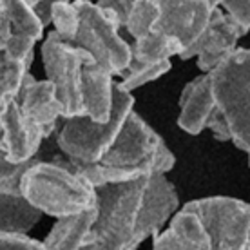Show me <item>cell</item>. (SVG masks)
<instances>
[{"label":"cell","mask_w":250,"mask_h":250,"mask_svg":"<svg viewBox=\"0 0 250 250\" xmlns=\"http://www.w3.org/2000/svg\"><path fill=\"white\" fill-rule=\"evenodd\" d=\"M20 192L40 212L57 219L76 216L96 205V188L80 176L71 162L37 158L25 170Z\"/></svg>","instance_id":"6da1fadb"},{"label":"cell","mask_w":250,"mask_h":250,"mask_svg":"<svg viewBox=\"0 0 250 250\" xmlns=\"http://www.w3.org/2000/svg\"><path fill=\"white\" fill-rule=\"evenodd\" d=\"M149 176L122 185L96 188L98 218L83 250H136L138 229Z\"/></svg>","instance_id":"7a4b0ae2"},{"label":"cell","mask_w":250,"mask_h":250,"mask_svg":"<svg viewBox=\"0 0 250 250\" xmlns=\"http://www.w3.org/2000/svg\"><path fill=\"white\" fill-rule=\"evenodd\" d=\"M134 96L122 83H114V104L111 118L96 124L89 116L63 120L57 132V145L67 160L78 163H100L118 140L127 118L134 111Z\"/></svg>","instance_id":"3957f363"},{"label":"cell","mask_w":250,"mask_h":250,"mask_svg":"<svg viewBox=\"0 0 250 250\" xmlns=\"http://www.w3.org/2000/svg\"><path fill=\"white\" fill-rule=\"evenodd\" d=\"M100 163L118 169L140 170L147 176L167 174L174 169L176 156L163 142V138L140 114L132 111L118 140Z\"/></svg>","instance_id":"277c9868"},{"label":"cell","mask_w":250,"mask_h":250,"mask_svg":"<svg viewBox=\"0 0 250 250\" xmlns=\"http://www.w3.org/2000/svg\"><path fill=\"white\" fill-rule=\"evenodd\" d=\"M212 76L216 104L230 124L232 142L250 152V49L239 47Z\"/></svg>","instance_id":"5b68a950"},{"label":"cell","mask_w":250,"mask_h":250,"mask_svg":"<svg viewBox=\"0 0 250 250\" xmlns=\"http://www.w3.org/2000/svg\"><path fill=\"white\" fill-rule=\"evenodd\" d=\"M80 11V31L75 45L85 49L109 75L124 76L132 62V49L120 35L118 19L96 2L76 0Z\"/></svg>","instance_id":"8992f818"},{"label":"cell","mask_w":250,"mask_h":250,"mask_svg":"<svg viewBox=\"0 0 250 250\" xmlns=\"http://www.w3.org/2000/svg\"><path fill=\"white\" fill-rule=\"evenodd\" d=\"M45 78L55 83L63 109V120L85 116L83 105V69L93 57L75 44L63 42L55 31H49L42 42Z\"/></svg>","instance_id":"52a82bcc"},{"label":"cell","mask_w":250,"mask_h":250,"mask_svg":"<svg viewBox=\"0 0 250 250\" xmlns=\"http://www.w3.org/2000/svg\"><path fill=\"white\" fill-rule=\"evenodd\" d=\"M201 219L212 250H247L250 245V203L229 196H210L182 205Z\"/></svg>","instance_id":"ba28073f"},{"label":"cell","mask_w":250,"mask_h":250,"mask_svg":"<svg viewBox=\"0 0 250 250\" xmlns=\"http://www.w3.org/2000/svg\"><path fill=\"white\" fill-rule=\"evenodd\" d=\"M45 27L25 0L0 4V51L2 57L33 63L35 44L44 38Z\"/></svg>","instance_id":"9c48e42d"},{"label":"cell","mask_w":250,"mask_h":250,"mask_svg":"<svg viewBox=\"0 0 250 250\" xmlns=\"http://www.w3.org/2000/svg\"><path fill=\"white\" fill-rule=\"evenodd\" d=\"M162 17L158 20L154 31L165 33L176 38L183 47V53L188 51L210 24L214 9L218 2L212 0H194V2H160Z\"/></svg>","instance_id":"30bf717a"},{"label":"cell","mask_w":250,"mask_h":250,"mask_svg":"<svg viewBox=\"0 0 250 250\" xmlns=\"http://www.w3.org/2000/svg\"><path fill=\"white\" fill-rule=\"evenodd\" d=\"M239 38H241V33L238 31V27L232 24V20L227 17V13L218 4L207 31L201 35V38L190 49L183 53L180 60L198 58L196 60L198 69L203 75H210L227 58H230L239 49Z\"/></svg>","instance_id":"8fae6325"},{"label":"cell","mask_w":250,"mask_h":250,"mask_svg":"<svg viewBox=\"0 0 250 250\" xmlns=\"http://www.w3.org/2000/svg\"><path fill=\"white\" fill-rule=\"evenodd\" d=\"M2 127V160L9 163H29L37 158L42 140L45 138L44 129L25 118L17 100H2L0 111Z\"/></svg>","instance_id":"7c38bea8"},{"label":"cell","mask_w":250,"mask_h":250,"mask_svg":"<svg viewBox=\"0 0 250 250\" xmlns=\"http://www.w3.org/2000/svg\"><path fill=\"white\" fill-rule=\"evenodd\" d=\"M180 208H182L180 198L174 185L165 178V174H150L140 212V229H138L140 243L160 234Z\"/></svg>","instance_id":"4fadbf2b"},{"label":"cell","mask_w":250,"mask_h":250,"mask_svg":"<svg viewBox=\"0 0 250 250\" xmlns=\"http://www.w3.org/2000/svg\"><path fill=\"white\" fill-rule=\"evenodd\" d=\"M20 111L25 118L44 129L45 138H49L57 131L58 120H63V109L58 98L57 87L51 80H37L29 73L25 76L19 98ZM58 132V131H57Z\"/></svg>","instance_id":"5bb4252c"},{"label":"cell","mask_w":250,"mask_h":250,"mask_svg":"<svg viewBox=\"0 0 250 250\" xmlns=\"http://www.w3.org/2000/svg\"><path fill=\"white\" fill-rule=\"evenodd\" d=\"M180 107H182V113L178 116L180 129H183L190 136H198L207 127V122L210 120L218 107L212 89V76L200 75L188 82L180 96Z\"/></svg>","instance_id":"9a60e30c"},{"label":"cell","mask_w":250,"mask_h":250,"mask_svg":"<svg viewBox=\"0 0 250 250\" xmlns=\"http://www.w3.org/2000/svg\"><path fill=\"white\" fill-rule=\"evenodd\" d=\"M154 250H212L210 238L201 219L190 210L180 208L169 227L152 238Z\"/></svg>","instance_id":"2e32d148"},{"label":"cell","mask_w":250,"mask_h":250,"mask_svg":"<svg viewBox=\"0 0 250 250\" xmlns=\"http://www.w3.org/2000/svg\"><path fill=\"white\" fill-rule=\"evenodd\" d=\"M114 76L109 75L96 60H89L83 69V105L85 116L105 124L111 118L114 104Z\"/></svg>","instance_id":"e0dca14e"},{"label":"cell","mask_w":250,"mask_h":250,"mask_svg":"<svg viewBox=\"0 0 250 250\" xmlns=\"http://www.w3.org/2000/svg\"><path fill=\"white\" fill-rule=\"evenodd\" d=\"M98 218V207L94 205L85 212L57 219L49 234L42 241L47 250H83Z\"/></svg>","instance_id":"ac0fdd59"},{"label":"cell","mask_w":250,"mask_h":250,"mask_svg":"<svg viewBox=\"0 0 250 250\" xmlns=\"http://www.w3.org/2000/svg\"><path fill=\"white\" fill-rule=\"evenodd\" d=\"M2 200V219L0 229L2 234L27 236V232L37 225L44 212L33 207L25 200L22 192H0Z\"/></svg>","instance_id":"d6986e66"},{"label":"cell","mask_w":250,"mask_h":250,"mask_svg":"<svg viewBox=\"0 0 250 250\" xmlns=\"http://www.w3.org/2000/svg\"><path fill=\"white\" fill-rule=\"evenodd\" d=\"M132 60L142 63H162L170 62L172 57H182L183 47L176 38L165 35V33L154 31L149 37L134 40L131 45Z\"/></svg>","instance_id":"ffe728a7"},{"label":"cell","mask_w":250,"mask_h":250,"mask_svg":"<svg viewBox=\"0 0 250 250\" xmlns=\"http://www.w3.org/2000/svg\"><path fill=\"white\" fill-rule=\"evenodd\" d=\"M160 17H162L160 2H156V0H134V7H132V13L125 29L134 40L145 38L149 37L150 33H154Z\"/></svg>","instance_id":"44dd1931"},{"label":"cell","mask_w":250,"mask_h":250,"mask_svg":"<svg viewBox=\"0 0 250 250\" xmlns=\"http://www.w3.org/2000/svg\"><path fill=\"white\" fill-rule=\"evenodd\" d=\"M53 25L55 33L63 42L75 44L80 31V11L75 2H65V0L53 2Z\"/></svg>","instance_id":"7402d4cb"},{"label":"cell","mask_w":250,"mask_h":250,"mask_svg":"<svg viewBox=\"0 0 250 250\" xmlns=\"http://www.w3.org/2000/svg\"><path fill=\"white\" fill-rule=\"evenodd\" d=\"M0 69H2V82H0L2 100H17L25 82V76L31 73V63L2 57Z\"/></svg>","instance_id":"603a6c76"},{"label":"cell","mask_w":250,"mask_h":250,"mask_svg":"<svg viewBox=\"0 0 250 250\" xmlns=\"http://www.w3.org/2000/svg\"><path fill=\"white\" fill-rule=\"evenodd\" d=\"M172 63L170 62H162V63H142L132 60L127 73L122 78V87L127 89L129 93H132L134 89L142 87L149 82L158 80L160 76H163L167 71H170Z\"/></svg>","instance_id":"cb8c5ba5"},{"label":"cell","mask_w":250,"mask_h":250,"mask_svg":"<svg viewBox=\"0 0 250 250\" xmlns=\"http://www.w3.org/2000/svg\"><path fill=\"white\" fill-rule=\"evenodd\" d=\"M219 7L227 13V17L232 20V24L238 27L241 37L250 31V2L245 0H223L218 2Z\"/></svg>","instance_id":"d4e9b609"},{"label":"cell","mask_w":250,"mask_h":250,"mask_svg":"<svg viewBox=\"0 0 250 250\" xmlns=\"http://www.w3.org/2000/svg\"><path fill=\"white\" fill-rule=\"evenodd\" d=\"M208 131L212 132V136L218 140V142H232V131H230V124L229 120L225 118L223 111L216 107V111L212 113L210 120L207 122V127Z\"/></svg>","instance_id":"484cf974"},{"label":"cell","mask_w":250,"mask_h":250,"mask_svg":"<svg viewBox=\"0 0 250 250\" xmlns=\"http://www.w3.org/2000/svg\"><path fill=\"white\" fill-rule=\"evenodd\" d=\"M0 243H2V250H47L42 241H37L29 236L2 234Z\"/></svg>","instance_id":"4316f807"},{"label":"cell","mask_w":250,"mask_h":250,"mask_svg":"<svg viewBox=\"0 0 250 250\" xmlns=\"http://www.w3.org/2000/svg\"><path fill=\"white\" fill-rule=\"evenodd\" d=\"M96 4L113 13L114 17L118 19L122 27L127 25L129 17H131V13H132V7H134V2H131V0H100V2H96Z\"/></svg>","instance_id":"83f0119b"},{"label":"cell","mask_w":250,"mask_h":250,"mask_svg":"<svg viewBox=\"0 0 250 250\" xmlns=\"http://www.w3.org/2000/svg\"><path fill=\"white\" fill-rule=\"evenodd\" d=\"M29 4L44 27L53 24V2H29Z\"/></svg>","instance_id":"f1b7e54d"},{"label":"cell","mask_w":250,"mask_h":250,"mask_svg":"<svg viewBox=\"0 0 250 250\" xmlns=\"http://www.w3.org/2000/svg\"><path fill=\"white\" fill-rule=\"evenodd\" d=\"M249 167H250V152H249Z\"/></svg>","instance_id":"f546056e"}]
</instances>
